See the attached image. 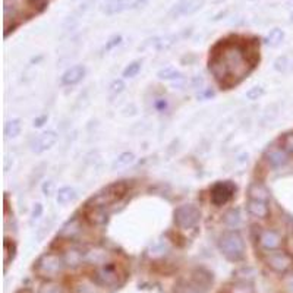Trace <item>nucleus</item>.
Returning a JSON list of instances; mask_svg holds the SVG:
<instances>
[{
	"instance_id": "nucleus-1",
	"label": "nucleus",
	"mask_w": 293,
	"mask_h": 293,
	"mask_svg": "<svg viewBox=\"0 0 293 293\" xmlns=\"http://www.w3.org/2000/svg\"><path fill=\"white\" fill-rule=\"evenodd\" d=\"M248 47L236 38L220 40L210 50L208 69L221 88H232L248 76L252 69Z\"/></svg>"
},
{
	"instance_id": "nucleus-2",
	"label": "nucleus",
	"mask_w": 293,
	"mask_h": 293,
	"mask_svg": "<svg viewBox=\"0 0 293 293\" xmlns=\"http://www.w3.org/2000/svg\"><path fill=\"white\" fill-rule=\"evenodd\" d=\"M213 282V274L208 270L195 268L186 277L178 279L173 286V293H208Z\"/></svg>"
},
{
	"instance_id": "nucleus-3",
	"label": "nucleus",
	"mask_w": 293,
	"mask_h": 293,
	"mask_svg": "<svg viewBox=\"0 0 293 293\" xmlns=\"http://www.w3.org/2000/svg\"><path fill=\"white\" fill-rule=\"evenodd\" d=\"M65 267H66V262L62 255L54 252H46L35 261L34 271L38 277L52 282L62 274Z\"/></svg>"
},
{
	"instance_id": "nucleus-4",
	"label": "nucleus",
	"mask_w": 293,
	"mask_h": 293,
	"mask_svg": "<svg viewBox=\"0 0 293 293\" xmlns=\"http://www.w3.org/2000/svg\"><path fill=\"white\" fill-rule=\"evenodd\" d=\"M219 249L227 261L239 262L245 258V242L239 232H224L219 239Z\"/></svg>"
},
{
	"instance_id": "nucleus-5",
	"label": "nucleus",
	"mask_w": 293,
	"mask_h": 293,
	"mask_svg": "<svg viewBox=\"0 0 293 293\" xmlns=\"http://www.w3.org/2000/svg\"><path fill=\"white\" fill-rule=\"evenodd\" d=\"M94 280L103 287H117L123 283V271L113 262L103 264L94 271Z\"/></svg>"
},
{
	"instance_id": "nucleus-6",
	"label": "nucleus",
	"mask_w": 293,
	"mask_h": 293,
	"mask_svg": "<svg viewBox=\"0 0 293 293\" xmlns=\"http://www.w3.org/2000/svg\"><path fill=\"white\" fill-rule=\"evenodd\" d=\"M264 261H265V265L276 274L284 276L293 271V254L290 252L280 251V249L270 251L265 255Z\"/></svg>"
},
{
	"instance_id": "nucleus-7",
	"label": "nucleus",
	"mask_w": 293,
	"mask_h": 293,
	"mask_svg": "<svg viewBox=\"0 0 293 293\" xmlns=\"http://www.w3.org/2000/svg\"><path fill=\"white\" fill-rule=\"evenodd\" d=\"M173 220H175V224L178 226L179 229L188 231V229L195 227L199 223L201 211L194 204H185V205H180V207L175 210Z\"/></svg>"
},
{
	"instance_id": "nucleus-8",
	"label": "nucleus",
	"mask_w": 293,
	"mask_h": 293,
	"mask_svg": "<svg viewBox=\"0 0 293 293\" xmlns=\"http://www.w3.org/2000/svg\"><path fill=\"white\" fill-rule=\"evenodd\" d=\"M126 189H128V186H126V183H123V182L113 183V185L107 186L104 191H101L98 195H95L88 205H95V207L107 208V207L113 205L115 202L123 198V195L126 194Z\"/></svg>"
},
{
	"instance_id": "nucleus-9",
	"label": "nucleus",
	"mask_w": 293,
	"mask_h": 293,
	"mask_svg": "<svg viewBox=\"0 0 293 293\" xmlns=\"http://www.w3.org/2000/svg\"><path fill=\"white\" fill-rule=\"evenodd\" d=\"M236 192V185L231 180H224V182H217L213 185L211 188V202L217 207H221L224 204H227L233 195Z\"/></svg>"
},
{
	"instance_id": "nucleus-10",
	"label": "nucleus",
	"mask_w": 293,
	"mask_h": 293,
	"mask_svg": "<svg viewBox=\"0 0 293 293\" xmlns=\"http://www.w3.org/2000/svg\"><path fill=\"white\" fill-rule=\"evenodd\" d=\"M205 0H179L178 3L169 12V16L176 19L180 16H189L198 12L204 6Z\"/></svg>"
},
{
	"instance_id": "nucleus-11",
	"label": "nucleus",
	"mask_w": 293,
	"mask_h": 293,
	"mask_svg": "<svg viewBox=\"0 0 293 293\" xmlns=\"http://www.w3.org/2000/svg\"><path fill=\"white\" fill-rule=\"evenodd\" d=\"M258 243L264 251H277L280 249L283 245V238L279 232L271 231V229H265L260 232L258 236Z\"/></svg>"
},
{
	"instance_id": "nucleus-12",
	"label": "nucleus",
	"mask_w": 293,
	"mask_h": 293,
	"mask_svg": "<svg viewBox=\"0 0 293 293\" xmlns=\"http://www.w3.org/2000/svg\"><path fill=\"white\" fill-rule=\"evenodd\" d=\"M265 158H267L268 164H270L273 169H280L289 161V153H287L282 145L271 146V148L267 151Z\"/></svg>"
},
{
	"instance_id": "nucleus-13",
	"label": "nucleus",
	"mask_w": 293,
	"mask_h": 293,
	"mask_svg": "<svg viewBox=\"0 0 293 293\" xmlns=\"http://www.w3.org/2000/svg\"><path fill=\"white\" fill-rule=\"evenodd\" d=\"M57 141V134L54 131H47V132H43L41 135L38 136L34 142L32 150L35 153H44L47 150H50Z\"/></svg>"
},
{
	"instance_id": "nucleus-14",
	"label": "nucleus",
	"mask_w": 293,
	"mask_h": 293,
	"mask_svg": "<svg viewBox=\"0 0 293 293\" xmlns=\"http://www.w3.org/2000/svg\"><path fill=\"white\" fill-rule=\"evenodd\" d=\"M85 76V68L82 65H75L72 68H69L66 72L63 73L60 81L63 85H75L79 81H82Z\"/></svg>"
},
{
	"instance_id": "nucleus-15",
	"label": "nucleus",
	"mask_w": 293,
	"mask_h": 293,
	"mask_svg": "<svg viewBox=\"0 0 293 293\" xmlns=\"http://www.w3.org/2000/svg\"><path fill=\"white\" fill-rule=\"evenodd\" d=\"M246 208H248V213H249L251 216L258 217V219H267V217L270 216L268 202H264V201L249 199L248 204H246Z\"/></svg>"
},
{
	"instance_id": "nucleus-16",
	"label": "nucleus",
	"mask_w": 293,
	"mask_h": 293,
	"mask_svg": "<svg viewBox=\"0 0 293 293\" xmlns=\"http://www.w3.org/2000/svg\"><path fill=\"white\" fill-rule=\"evenodd\" d=\"M248 197H249V199L270 202V191L261 182H252L248 188Z\"/></svg>"
},
{
	"instance_id": "nucleus-17",
	"label": "nucleus",
	"mask_w": 293,
	"mask_h": 293,
	"mask_svg": "<svg viewBox=\"0 0 293 293\" xmlns=\"http://www.w3.org/2000/svg\"><path fill=\"white\" fill-rule=\"evenodd\" d=\"M129 8V2L128 0H106L101 6V12L106 13L107 16H113L125 9Z\"/></svg>"
},
{
	"instance_id": "nucleus-18",
	"label": "nucleus",
	"mask_w": 293,
	"mask_h": 293,
	"mask_svg": "<svg viewBox=\"0 0 293 293\" xmlns=\"http://www.w3.org/2000/svg\"><path fill=\"white\" fill-rule=\"evenodd\" d=\"M224 293H257V290L249 280H236L227 284Z\"/></svg>"
},
{
	"instance_id": "nucleus-19",
	"label": "nucleus",
	"mask_w": 293,
	"mask_h": 293,
	"mask_svg": "<svg viewBox=\"0 0 293 293\" xmlns=\"http://www.w3.org/2000/svg\"><path fill=\"white\" fill-rule=\"evenodd\" d=\"M81 223L78 219H73L71 221H68L65 226H63L62 232H60V236L66 238V239H73L75 236H78L81 233Z\"/></svg>"
},
{
	"instance_id": "nucleus-20",
	"label": "nucleus",
	"mask_w": 293,
	"mask_h": 293,
	"mask_svg": "<svg viewBox=\"0 0 293 293\" xmlns=\"http://www.w3.org/2000/svg\"><path fill=\"white\" fill-rule=\"evenodd\" d=\"M18 15V6L15 0H3V16H5V28H8L9 21L15 19Z\"/></svg>"
},
{
	"instance_id": "nucleus-21",
	"label": "nucleus",
	"mask_w": 293,
	"mask_h": 293,
	"mask_svg": "<svg viewBox=\"0 0 293 293\" xmlns=\"http://www.w3.org/2000/svg\"><path fill=\"white\" fill-rule=\"evenodd\" d=\"M75 198H76V192L71 186H63L57 191V195H56V201L59 205H66V204L72 202Z\"/></svg>"
},
{
	"instance_id": "nucleus-22",
	"label": "nucleus",
	"mask_w": 293,
	"mask_h": 293,
	"mask_svg": "<svg viewBox=\"0 0 293 293\" xmlns=\"http://www.w3.org/2000/svg\"><path fill=\"white\" fill-rule=\"evenodd\" d=\"M65 262H66V267H71V268H76L78 265L82 264L84 260V255L82 252L78 251V249H69V251L65 254Z\"/></svg>"
},
{
	"instance_id": "nucleus-23",
	"label": "nucleus",
	"mask_w": 293,
	"mask_h": 293,
	"mask_svg": "<svg viewBox=\"0 0 293 293\" xmlns=\"http://www.w3.org/2000/svg\"><path fill=\"white\" fill-rule=\"evenodd\" d=\"M5 135L8 138H16V136L21 134L22 131V123L19 119H12V120H8L5 123Z\"/></svg>"
},
{
	"instance_id": "nucleus-24",
	"label": "nucleus",
	"mask_w": 293,
	"mask_h": 293,
	"mask_svg": "<svg viewBox=\"0 0 293 293\" xmlns=\"http://www.w3.org/2000/svg\"><path fill=\"white\" fill-rule=\"evenodd\" d=\"M284 40V31L282 28H273L271 31L268 32V35L265 37V43L270 46V47H277L280 46Z\"/></svg>"
},
{
	"instance_id": "nucleus-25",
	"label": "nucleus",
	"mask_w": 293,
	"mask_h": 293,
	"mask_svg": "<svg viewBox=\"0 0 293 293\" xmlns=\"http://www.w3.org/2000/svg\"><path fill=\"white\" fill-rule=\"evenodd\" d=\"M135 161V156H134V153H122L120 156H117L115 161H113V170L116 169H122V168H126V166H129V164H132Z\"/></svg>"
},
{
	"instance_id": "nucleus-26",
	"label": "nucleus",
	"mask_w": 293,
	"mask_h": 293,
	"mask_svg": "<svg viewBox=\"0 0 293 293\" xmlns=\"http://www.w3.org/2000/svg\"><path fill=\"white\" fill-rule=\"evenodd\" d=\"M157 76L160 79H164V81H175V79L182 78V73L176 71L175 68H172V66H166V68L158 71Z\"/></svg>"
},
{
	"instance_id": "nucleus-27",
	"label": "nucleus",
	"mask_w": 293,
	"mask_h": 293,
	"mask_svg": "<svg viewBox=\"0 0 293 293\" xmlns=\"http://www.w3.org/2000/svg\"><path fill=\"white\" fill-rule=\"evenodd\" d=\"M224 223L231 227V229H236L241 224V213L238 208H233L227 211L226 217H224Z\"/></svg>"
},
{
	"instance_id": "nucleus-28",
	"label": "nucleus",
	"mask_w": 293,
	"mask_h": 293,
	"mask_svg": "<svg viewBox=\"0 0 293 293\" xmlns=\"http://www.w3.org/2000/svg\"><path fill=\"white\" fill-rule=\"evenodd\" d=\"M15 251H16L15 245L6 239L5 243H3V262H5V267H8L12 262L13 257H15Z\"/></svg>"
},
{
	"instance_id": "nucleus-29",
	"label": "nucleus",
	"mask_w": 293,
	"mask_h": 293,
	"mask_svg": "<svg viewBox=\"0 0 293 293\" xmlns=\"http://www.w3.org/2000/svg\"><path fill=\"white\" fill-rule=\"evenodd\" d=\"M141 68H142V62L141 60H134V62L129 63L123 69L122 75H123V78H135L136 75L139 73V71H141Z\"/></svg>"
},
{
	"instance_id": "nucleus-30",
	"label": "nucleus",
	"mask_w": 293,
	"mask_h": 293,
	"mask_svg": "<svg viewBox=\"0 0 293 293\" xmlns=\"http://www.w3.org/2000/svg\"><path fill=\"white\" fill-rule=\"evenodd\" d=\"M179 35H168L164 38H160V41H156L157 50H166L169 47H172L175 43H178Z\"/></svg>"
},
{
	"instance_id": "nucleus-31",
	"label": "nucleus",
	"mask_w": 293,
	"mask_h": 293,
	"mask_svg": "<svg viewBox=\"0 0 293 293\" xmlns=\"http://www.w3.org/2000/svg\"><path fill=\"white\" fill-rule=\"evenodd\" d=\"M289 57L287 56H280V57H277L276 59V62H274V69L277 71V72H286L287 69H289Z\"/></svg>"
},
{
	"instance_id": "nucleus-32",
	"label": "nucleus",
	"mask_w": 293,
	"mask_h": 293,
	"mask_svg": "<svg viewBox=\"0 0 293 293\" xmlns=\"http://www.w3.org/2000/svg\"><path fill=\"white\" fill-rule=\"evenodd\" d=\"M282 142V146L289 153V154H293V132H287L282 136L280 139Z\"/></svg>"
},
{
	"instance_id": "nucleus-33",
	"label": "nucleus",
	"mask_w": 293,
	"mask_h": 293,
	"mask_svg": "<svg viewBox=\"0 0 293 293\" xmlns=\"http://www.w3.org/2000/svg\"><path fill=\"white\" fill-rule=\"evenodd\" d=\"M246 98L248 100H251V101H255V100H258V98H261L262 95H264V88L262 87H252L249 88L248 91H246Z\"/></svg>"
},
{
	"instance_id": "nucleus-34",
	"label": "nucleus",
	"mask_w": 293,
	"mask_h": 293,
	"mask_svg": "<svg viewBox=\"0 0 293 293\" xmlns=\"http://www.w3.org/2000/svg\"><path fill=\"white\" fill-rule=\"evenodd\" d=\"M125 90V82L122 81V79H116V81H113L112 82V85H110V94L112 95H117L120 94L122 91Z\"/></svg>"
},
{
	"instance_id": "nucleus-35",
	"label": "nucleus",
	"mask_w": 293,
	"mask_h": 293,
	"mask_svg": "<svg viewBox=\"0 0 293 293\" xmlns=\"http://www.w3.org/2000/svg\"><path fill=\"white\" fill-rule=\"evenodd\" d=\"M40 293H62V289H60V286H57V284L47 283V284L43 286Z\"/></svg>"
},
{
	"instance_id": "nucleus-36",
	"label": "nucleus",
	"mask_w": 293,
	"mask_h": 293,
	"mask_svg": "<svg viewBox=\"0 0 293 293\" xmlns=\"http://www.w3.org/2000/svg\"><path fill=\"white\" fill-rule=\"evenodd\" d=\"M27 2H28L30 6L38 9V11H43V9L47 6V0H27Z\"/></svg>"
},
{
	"instance_id": "nucleus-37",
	"label": "nucleus",
	"mask_w": 293,
	"mask_h": 293,
	"mask_svg": "<svg viewBox=\"0 0 293 293\" xmlns=\"http://www.w3.org/2000/svg\"><path fill=\"white\" fill-rule=\"evenodd\" d=\"M120 41H122V37H120V35H115V37H112V38L109 40V43L106 44V50H112L113 47L119 46Z\"/></svg>"
},
{
	"instance_id": "nucleus-38",
	"label": "nucleus",
	"mask_w": 293,
	"mask_h": 293,
	"mask_svg": "<svg viewBox=\"0 0 293 293\" xmlns=\"http://www.w3.org/2000/svg\"><path fill=\"white\" fill-rule=\"evenodd\" d=\"M43 214V205L41 204H35V207L32 210V220L40 219Z\"/></svg>"
},
{
	"instance_id": "nucleus-39",
	"label": "nucleus",
	"mask_w": 293,
	"mask_h": 293,
	"mask_svg": "<svg viewBox=\"0 0 293 293\" xmlns=\"http://www.w3.org/2000/svg\"><path fill=\"white\" fill-rule=\"evenodd\" d=\"M53 188H54V183H53L52 180L46 182V183L43 185V192H44V195H50L53 192Z\"/></svg>"
},
{
	"instance_id": "nucleus-40",
	"label": "nucleus",
	"mask_w": 293,
	"mask_h": 293,
	"mask_svg": "<svg viewBox=\"0 0 293 293\" xmlns=\"http://www.w3.org/2000/svg\"><path fill=\"white\" fill-rule=\"evenodd\" d=\"M44 120H47V116H41V117L35 119V120H34V126H37V128H38V126H43L44 125V123H43Z\"/></svg>"
},
{
	"instance_id": "nucleus-41",
	"label": "nucleus",
	"mask_w": 293,
	"mask_h": 293,
	"mask_svg": "<svg viewBox=\"0 0 293 293\" xmlns=\"http://www.w3.org/2000/svg\"><path fill=\"white\" fill-rule=\"evenodd\" d=\"M148 0H135L134 3H132V8H141V6H144Z\"/></svg>"
},
{
	"instance_id": "nucleus-42",
	"label": "nucleus",
	"mask_w": 293,
	"mask_h": 293,
	"mask_svg": "<svg viewBox=\"0 0 293 293\" xmlns=\"http://www.w3.org/2000/svg\"><path fill=\"white\" fill-rule=\"evenodd\" d=\"M289 290H290V292H293V277L290 279V282H289Z\"/></svg>"
},
{
	"instance_id": "nucleus-43",
	"label": "nucleus",
	"mask_w": 293,
	"mask_h": 293,
	"mask_svg": "<svg viewBox=\"0 0 293 293\" xmlns=\"http://www.w3.org/2000/svg\"><path fill=\"white\" fill-rule=\"evenodd\" d=\"M290 22H292V24H293V12H292V13H290Z\"/></svg>"
},
{
	"instance_id": "nucleus-44",
	"label": "nucleus",
	"mask_w": 293,
	"mask_h": 293,
	"mask_svg": "<svg viewBox=\"0 0 293 293\" xmlns=\"http://www.w3.org/2000/svg\"><path fill=\"white\" fill-rule=\"evenodd\" d=\"M290 2H292V3H293V0H290Z\"/></svg>"
}]
</instances>
